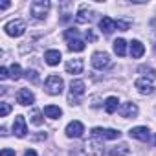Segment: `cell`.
I'll list each match as a JSON object with an SVG mask.
<instances>
[{
	"label": "cell",
	"mask_w": 156,
	"mask_h": 156,
	"mask_svg": "<svg viewBox=\"0 0 156 156\" xmlns=\"http://www.w3.org/2000/svg\"><path fill=\"white\" fill-rule=\"evenodd\" d=\"M90 62H92V66H94L96 70H105V68L110 66L112 61H110V55H108L107 51H94Z\"/></svg>",
	"instance_id": "52a82bcc"
},
{
	"label": "cell",
	"mask_w": 156,
	"mask_h": 156,
	"mask_svg": "<svg viewBox=\"0 0 156 156\" xmlns=\"http://www.w3.org/2000/svg\"><path fill=\"white\" fill-rule=\"evenodd\" d=\"M85 48H87V44H85V41H81V39H73V41L68 42V50H70V51H75V53L83 51Z\"/></svg>",
	"instance_id": "603a6c76"
},
{
	"label": "cell",
	"mask_w": 156,
	"mask_h": 156,
	"mask_svg": "<svg viewBox=\"0 0 156 156\" xmlns=\"http://www.w3.org/2000/svg\"><path fill=\"white\" fill-rule=\"evenodd\" d=\"M85 90H87L85 81H81V79H72V83H70V94H68V103L70 105H79L81 103L79 99L85 94Z\"/></svg>",
	"instance_id": "277c9868"
},
{
	"label": "cell",
	"mask_w": 156,
	"mask_h": 156,
	"mask_svg": "<svg viewBox=\"0 0 156 156\" xmlns=\"http://www.w3.org/2000/svg\"><path fill=\"white\" fill-rule=\"evenodd\" d=\"M64 68H66V73L77 75V73H81V72H83L85 62H83V59H70V61H66Z\"/></svg>",
	"instance_id": "9a60e30c"
},
{
	"label": "cell",
	"mask_w": 156,
	"mask_h": 156,
	"mask_svg": "<svg viewBox=\"0 0 156 156\" xmlns=\"http://www.w3.org/2000/svg\"><path fill=\"white\" fill-rule=\"evenodd\" d=\"M94 15L96 13L92 9H88L87 6H81L79 11H77V15H75V22L77 24H90L94 20Z\"/></svg>",
	"instance_id": "4fadbf2b"
},
{
	"label": "cell",
	"mask_w": 156,
	"mask_h": 156,
	"mask_svg": "<svg viewBox=\"0 0 156 156\" xmlns=\"http://www.w3.org/2000/svg\"><path fill=\"white\" fill-rule=\"evenodd\" d=\"M92 138H98V140H118L121 138V132L118 129H101V127H94L92 129Z\"/></svg>",
	"instance_id": "8992f818"
},
{
	"label": "cell",
	"mask_w": 156,
	"mask_h": 156,
	"mask_svg": "<svg viewBox=\"0 0 156 156\" xmlns=\"http://www.w3.org/2000/svg\"><path fill=\"white\" fill-rule=\"evenodd\" d=\"M64 39L70 42V41H73V39H79V33H77V30H66V31H64Z\"/></svg>",
	"instance_id": "4316f807"
},
{
	"label": "cell",
	"mask_w": 156,
	"mask_h": 156,
	"mask_svg": "<svg viewBox=\"0 0 156 156\" xmlns=\"http://www.w3.org/2000/svg\"><path fill=\"white\" fill-rule=\"evenodd\" d=\"M140 72H141V73H145V77L149 75L151 79H154V77H156V72H154L151 66H140Z\"/></svg>",
	"instance_id": "83f0119b"
},
{
	"label": "cell",
	"mask_w": 156,
	"mask_h": 156,
	"mask_svg": "<svg viewBox=\"0 0 156 156\" xmlns=\"http://www.w3.org/2000/svg\"><path fill=\"white\" fill-rule=\"evenodd\" d=\"M129 136L134 138V140H140V141H149L151 140V130L147 127H132L129 130Z\"/></svg>",
	"instance_id": "5bb4252c"
},
{
	"label": "cell",
	"mask_w": 156,
	"mask_h": 156,
	"mask_svg": "<svg viewBox=\"0 0 156 156\" xmlns=\"http://www.w3.org/2000/svg\"><path fill=\"white\" fill-rule=\"evenodd\" d=\"M9 77L11 79H20L22 77V68H20V64H17V62H13L11 66H9Z\"/></svg>",
	"instance_id": "cb8c5ba5"
},
{
	"label": "cell",
	"mask_w": 156,
	"mask_h": 156,
	"mask_svg": "<svg viewBox=\"0 0 156 156\" xmlns=\"http://www.w3.org/2000/svg\"><path fill=\"white\" fill-rule=\"evenodd\" d=\"M9 112H11V105L6 103V101H2V103H0V118H6Z\"/></svg>",
	"instance_id": "484cf974"
},
{
	"label": "cell",
	"mask_w": 156,
	"mask_h": 156,
	"mask_svg": "<svg viewBox=\"0 0 156 156\" xmlns=\"http://www.w3.org/2000/svg\"><path fill=\"white\" fill-rule=\"evenodd\" d=\"M99 30H101L105 35H110L114 30H118V28H116V20L110 19V17H103V19L99 20Z\"/></svg>",
	"instance_id": "2e32d148"
},
{
	"label": "cell",
	"mask_w": 156,
	"mask_h": 156,
	"mask_svg": "<svg viewBox=\"0 0 156 156\" xmlns=\"http://www.w3.org/2000/svg\"><path fill=\"white\" fill-rule=\"evenodd\" d=\"M112 48H114V53L119 55V57H123V55L127 53V42H125L123 39H116L114 44H112Z\"/></svg>",
	"instance_id": "7402d4cb"
},
{
	"label": "cell",
	"mask_w": 156,
	"mask_h": 156,
	"mask_svg": "<svg viewBox=\"0 0 156 156\" xmlns=\"http://www.w3.org/2000/svg\"><path fill=\"white\" fill-rule=\"evenodd\" d=\"M9 6H11V4L8 2V0H4V2H0V9H8Z\"/></svg>",
	"instance_id": "836d02e7"
},
{
	"label": "cell",
	"mask_w": 156,
	"mask_h": 156,
	"mask_svg": "<svg viewBox=\"0 0 156 156\" xmlns=\"http://www.w3.org/2000/svg\"><path fill=\"white\" fill-rule=\"evenodd\" d=\"M26 77H28V79H31V83H37L39 81V75H37L35 70H26Z\"/></svg>",
	"instance_id": "f546056e"
},
{
	"label": "cell",
	"mask_w": 156,
	"mask_h": 156,
	"mask_svg": "<svg viewBox=\"0 0 156 156\" xmlns=\"http://www.w3.org/2000/svg\"><path fill=\"white\" fill-rule=\"evenodd\" d=\"M75 156H103V141L98 138H90L85 141Z\"/></svg>",
	"instance_id": "6da1fadb"
},
{
	"label": "cell",
	"mask_w": 156,
	"mask_h": 156,
	"mask_svg": "<svg viewBox=\"0 0 156 156\" xmlns=\"http://www.w3.org/2000/svg\"><path fill=\"white\" fill-rule=\"evenodd\" d=\"M134 87H136V90L140 92V94H143V96H149V94H152L156 88H154V81L151 79V77H138V79L134 81Z\"/></svg>",
	"instance_id": "ba28073f"
},
{
	"label": "cell",
	"mask_w": 156,
	"mask_h": 156,
	"mask_svg": "<svg viewBox=\"0 0 156 156\" xmlns=\"http://www.w3.org/2000/svg\"><path fill=\"white\" fill-rule=\"evenodd\" d=\"M119 116L121 118H125V119H130V118H136L138 116V112H140V108H138V105L136 103H132V101H127V103H123L121 107H119Z\"/></svg>",
	"instance_id": "8fae6325"
},
{
	"label": "cell",
	"mask_w": 156,
	"mask_h": 156,
	"mask_svg": "<svg viewBox=\"0 0 156 156\" xmlns=\"http://www.w3.org/2000/svg\"><path fill=\"white\" fill-rule=\"evenodd\" d=\"M13 134L17 138H24L28 134V123H26V118L24 116H15V121H13Z\"/></svg>",
	"instance_id": "7c38bea8"
},
{
	"label": "cell",
	"mask_w": 156,
	"mask_h": 156,
	"mask_svg": "<svg viewBox=\"0 0 156 156\" xmlns=\"http://www.w3.org/2000/svg\"><path fill=\"white\" fill-rule=\"evenodd\" d=\"M15 99H17V103L22 105V107H30V105L35 103V96H33V92H31L30 88H20V90L15 94Z\"/></svg>",
	"instance_id": "9c48e42d"
},
{
	"label": "cell",
	"mask_w": 156,
	"mask_h": 156,
	"mask_svg": "<svg viewBox=\"0 0 156 156\" xmlns=\"http://www.w3.org/2000/svg\"><path fill=\"white\" fill-rule=\"evenodd\" d=\"M30 121H31L33 125H37V127H39V125H42V121H44V119L41 118V112H39L37 108H33V110H31V116H30Z\"/></svg>",
	"instance_id": "d4e9b609"
},
{
	"label": "cell",
	"mask_w": 156,
	"mask_h": 156,
	"mask_svg": "<svg viewBox=\"0 0 156 156\" xmlns=\"http://www.w3.org/2000/svg\"><path fill=\"white\" fill-rule=\"evenodd\" d=\"M61 59H62V55H61L59 50H48V51L44 53V61H46V64H50V66H57V64L61 62Z\"/></svg>",
	"instance_id": "e0dca14e"
},
{
	"label": "cell",
	"mask_w": 156,
	"mask_h": 156,
	"mask_svg": "<svg viewBox=\"0 0 156 156\" xmlns=\"http://www.w3.org/2000/svg\"><path fill=\"white\" fill-rule=\"evenodd\" d=\"M116 110H119V99L116 96H110L105 99V112L107 114H114Z\"/></svg>",
	"instance_id": "d6986e66"
},
{
	"label": "cell",
	"mask_w": 156,
	"mask_h": 156,
	"mask_svg": "<svg viewBox=\"0 0 156 156\" xmlns=\"http://www.w3.org/2000/svg\"><path fill=\"white\" fill-rule=\"evenodd\" d=\"M42 114H44L46 118H51V119H59V118L62 116V110H61L57 105H46V107H44V110H42Z\"/></svg>",
	"instance_id": "ffe728a7"
},
{
	"label": "cell",
	"mask_w": 156,
	"mask_h": 156,
	"mask_svg": "<svg viewBox=\"0 0 156 156\" xmlns=\"http://www.w3.org/2000/svg\"><path fill=\"white\" fill-rule=\"evenodd\" d=\"M44 90L50 94V96H61L62 90H64V81H62V77L51 73L46 77V81H44Z\"/></svg>",
	"instance_id": "3957f363"
},
{
	"label": "cell",
	"mask_w": 156,
	"mask_h": 156,
	"mask_svg": "<svg viewBox=\"0 0 156 156\" xmlns=\"http://www.w3.org/2000/svg\"><path fill=\"white\" fill-rule=\"evenodd\" d=\"M64 132H66V136H68V138H81V136H83V132H85V125H83L81 121L73 119V121H70V123L66 125Z\"/></svg>",
	"instance_id": "30bf717a"
},
{
	"label": "cell",
	"mask_w": 156,
	"mask_h": 156,
	"mask_svg": "<svg viewBox=\"0 0 156 156\" xmlns=\"http://www.w3.org/2000/svg\"><path fill=\"white\" fill-rule=\"evenodd\" d=\"M50 8H51L50 0H33V2L30 4V15L35 20H44L48 11H50Z\"/></svg>",
	"instance_id": "7a4b0ae2"
},
{
	"label": "cell",
	"mask_w": 156,
	"mask_h": 156,
	"mask_svg": "<svg viewBox=\"0 0 156 156\" xmlns=\"http://www.w3.org/2000/svg\"><path fill=\"white\" fill-rule=\"evenodd\" d=\"M24 156H37V152L33 149H28V151H24Z\"/></svg>",
	"instance_id": "e575fe53"
},
{
	"label": "cell",
	"mask_w": 156,
	"mask_h": 156,
	"mask_svg": "<svg viewBox=\"0 0 156 156\" xmlns=\"http://www.w3.org/2000/svg\"><path fill=\"white\" fill-rule=\"evenodd\" d=\"M87 39H88V41H92V42H94V41H96V39H98V37H96V33H94V31H92V30H87Z\"/></svg>",
	"instance_id": "d6a6232c"
},
{
	"label": "cell",
	"mask_w": 156,
	"mask_h": 156,
	"mask_svg": "<svg viewBox=\"0 0 156 156\" xmlns=\"http://www.w3.org/2000/svg\"><path fill=\"white\" fill-rule=\"evenodd\" d=\"M130 57L132 59H140V57H143V53H145V46L140 42V41H130Z\"/></svg>",
	"instance_id": "ac0fdd59"
},
{
	"label": "cell",
	"mask_w": 156,
	"mask_h": 156,
	"mask_svg": "<svg viewBox=\"0 0 156 156\" xmlns=\"http://www.w3.org/2000/svg\"><path fill=\"white\" fill-rule=\"evenodd\" d=\"M0 156H15V151H13V149H2Z\"/></svg>",
	"instance_id": "1f68e13d"
},
{
	"label": "cell",
	"mask_w": 156,
	"mask_h": 156,
	"mask_svg": "<svg viewBox=\"0 0 156 156\" xmlns=\"http://www.w3.org/2000/svg\"><path fill=\"white\" fill-rule=\"evenodd\" d=\"M26 30L28 28H26V22L22 19H13V20H9V22L4 24V31L9 37H22L26 33Z\"/></svg>",
	"instance_id": "5b68a950"
},
{
	"label": "cell",
	"mask_w": 156,
	"mask_h": 156,
	"mask_svg": "<svg viewBox=\"0 0 156 156\" xmlns=\"http://www.w3.org/2000/svg\"><path fill=\"white\" fill-rule=\"evenodd\" d=\"M8 77H9V68L2 66L0 68V79H8Z\"/></svg>",
	"instance_id": "4dcf8cb0"
},
{
	"label": "cell",
	"mask_w": 156,
	"mask_h": 156,
	"mask_svg": "<svg viewBox=\"0 0 156 156\" xmlns=\"http://www.w3.org/2000/svg\"><path fill=\"white\" fill-rule=\"evenodd\" d=\"M116 28L121 30V31H127V30L130 28V22H129V20H121V19H118V20H116Z\"/></svg>",
	"instance_id": "f1b7e54d"
},
{
	"label": "cell",
	"mask_w": 156,
	"mask_h": 156,
	"mask_svg": "<svg viewBox=\"0 0 156 156\" xmlns=\"http://www.w3.org/2000/svg\"><path fill=\"white\" fill-rule=\"evenodd\" d=\"M154 55H156V44H154Z\"/></svg>",
	"instance_id": "d590c367"
},
{
	"label": "cell",
	"mask_w": 156,
	"mask_h": 156,
	"mask_svg": "<svg viewBox=\"0 0 156 156\" xmlns=\"http://www.w3.org/2000/svg\"><path fill=\"white\" fill-rule=\"evenodd\" d=\"M129 152H130V149H129V145H127V143L114 145V147L108 151V154H110V156H127Z\"/></svg>",
	"instance_id": "44dd1931"
}]
</instances>
